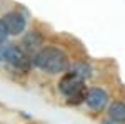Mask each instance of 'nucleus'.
Returning a JSON list of instances; mask_svg holds the SVG:
<instances>
[{
    "instance_id": "nucleus-3",
    "label": "nucleus",
    "mask_w": 125,
    "mask_h": 124,
    "mask_svg": "<svg viewBox=\"0 0 125 124\" xmlns=\"http://www.w3.org/2000/svg\"><path fill=\"white\" fill-rule=\"evenodd\" d=\"M2 57L5 59L12 67L15 69H20V70H29L30 67V59L27 55V52L22 47L15 45V44H10V45H5L2 49Z\"/></svg>"
},
{
    "instance_id": "nucleus-8",
    "label": "nucleus",
    "mask_w": 125,
    "mask_h": 124,
    "mask_svg": "<svg viewBox=\"0 0 125 124\" xmlns=\"http://www.w3.org/2000/svg\"><path fill=\"white\" fill-rule=\"evenodd\" d=\"M68 70L73 72V74H77V76H80L82 79H88V77L92 76V67L88 66L87 62H75V64H72V66L68 67Z\"/></svg>"
},
{
    "instance_id": "nucleus-1",
    "label": "nucleus",
    "mask_w": 125,
    "mask_h": 124,
    "mask_svg": "<svg viewBox=\"0 0 125 124\" xmlns=\"http://www.w3.org/2000/svg\"><path fill=\"white\" fill-rule=\"evenodd\" d=\"M32 64L47 74H62V72L68 70L70 60H68V55L60 47H53V45L45 47L43 45L39 52L33 54Z\"/></svg>"
},
{
    "instance_id": "nucleus-6",
    "label": "nucleus",
    "mask_w": 125,
    "mask_h": 124,
    "mask_svg": "<svg viewBox=\"0 0 125 124\" xmlns=\"http://www.w3.org/2000/svg\"><path fill=\"white\" fill-rule=\"evenodd\" d=\"M43 47V37L37 30H30L25 37L22 39V49L29 54H35Z\"/></svg>"
},
{
    "instance_id": "nucleus-2",
    "label": "nucleus",
    "mask_w": 125,
    "mask_h": 124,
    "mask_svg": "<svg viewBox=\"0 0 125 124\" xmlns=\"http://www.w3.org/2000/svg\"><path fill=\"white\" fill-rule=\"evenodd\" d=\"M58 91L67 97L68 104H80L85 101L87 94L85 79H82L73 72H67L58 82Z\"/></svg>"
},
{
    "instance_id": "nucleus-9",
    "label": "nucleus",
    "mask_w": 125,
    "mask_h": 124,
    "mask_svg": "<svg viewBox=\"0 0 125 124\" xmlns=\"http://www.w3.org/2000/svg\"><path fill=\"white\" fill-rule=\"evenodd\" d=\"M7 37H9V29H7V25H5L3 19H0V44L5 42V39H7Z\"/></svg>"
},
{
    "instance_id": "nucleus-10",
    "label": "nucleus",
    "mask_w": 125,
    "mask_h": 124,
    "mask_svg": "<svg viewBox=\"0 0 125 124\" xmlns=\"http://www.w3.org/2000/svg\"><path fill=\"white\" fill-rule=\"evenodd\" d=\"M104 124H115V123H114L112 119H108V121H104Z\"/></svg>"
},
{
    "instance_id": "nucleus-7",
    "label": "nucleus",
    "mask_w": 125,
    "mask_h": 124,
    "mask_svg": "<svg viewBox=\"0 0 125 124\" xmlns=\"http://www.w3.org/2000/svg\"><path fill=\"white\" fill-rule=\"evenodd\" d=\"M108 119L115 124H125V102L115 101L108 106Z\"/></svg>"
},
{
    "instance_id": "nucleus-4",
    "label": "nucleus",
    "mask_w": 125,
    "mask_h": 124,
    "mask_svg": "<svg viewBox=\"0 0 125 124\" xmlns=\"http://www.w3.org/2000/svg\"><path fill=\"white\" fill-rule=\"evenodd\" d=\"M83 102L87 104L88 109H92L95 112H100L108 104V94H107L102 87H90V89H87L85 101Z\"/></svg>"
},
{
    "instance_id": "nucleus-5",
    "label": "nucleus",
    "mask_w": 125,
    "mask_h": 124,
    "mask_svg": "<svg viewBox=\"0 0 125 124\" xmlns=\"http://www.w3.org/2000/svg\"><path fill=\"white\" fill-rule=\"evenodd\" d=\"M2 19L5 22L10 35H19V34H22V32L25 30V27H27V19L23 17V14H20L17 10L5 14Z\"/></svg>"
}]
</instances>
